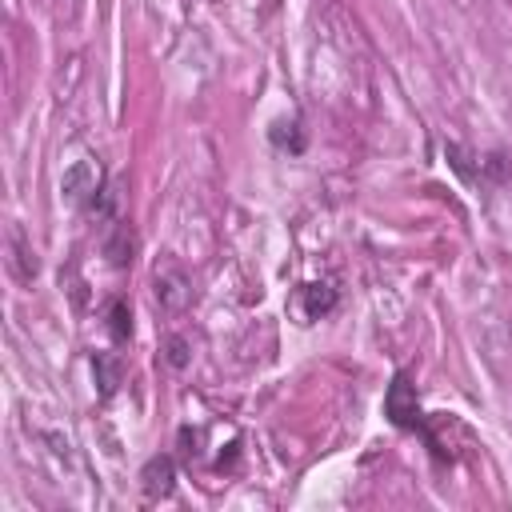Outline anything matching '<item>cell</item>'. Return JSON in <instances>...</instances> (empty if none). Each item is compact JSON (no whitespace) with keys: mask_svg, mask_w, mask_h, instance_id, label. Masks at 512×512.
I'll return each mask as SVG.
<instances>
[{"mask_svg":"<svg viewBox=\"0 0 512 512\" xmlns=\"http://www.w3.org/2000/svg\"><path fill=\"white\" fill-rule=\"evenodd\" d=\"M60 192H64V200L76 204V208H96V200H100V192H104V168H100L96 160H76V164L64 172Z\"/></svg>","mask_w":512,"mask_h":512,"instance_id":"6da1fadb","label":"cell"},{"mask_svg":"<svg viewBox=\"0 0 512 512\" xmlns=\"http://www.w3.org/2000/svg\"><path fill=\"white\" fill-rule=\"evenodd\" d=\"M384 412L396 428H420L424 416H420V400H416V384L408 380V372H396L388 392H384Z\"/></svg>","mask_w":512,"mask_h":512,"instance_id":"7a4b0ae2","label":"cell"},{"mask_svg":"<svg viewBox=\"0 0 512 512\" xmlns=\"http://www.w3.org/2000/svg\"><path fill=\"white\" fill-rule=\"evenodd\" d=\"M152 284H156V300L168 308V312H176V308H184L188 304V296H192V284H188V276H184V268L180 264H160L156 268V276H152Z\"/></svg>","mask_w":512,"mask_h":512,"instance_id":"3957f363","label":"cell"},{"mask_svg":"<svg viewBox=\"0 0 512 512\" xmlns=\"http://www.w3.org/2000/svg\"><path fill=\"white\" fill-rule=\"evenodd\" d=\"M172 480H176V464L172 456H152L140 472V484H144V496L148 500H164L172 492Z\"/></svg>","mask_w":512,"mask_h":512,"instance_id":"277c9868","label":"cell"},{"mask_svg":"<svg viewBox=\"0 0 512 512\" xmlns=\"http://www.w3.org/2000/svg\"><path fill=\"white\" fill-rule=\"evenodd\" d=\"M296 304H300V316L304 320H316V316H324L336 304V292L328 284H300L296 288Z\"/></svg>","mask_w":512,"mask_h":512,"instance_id":"5b68a950","label":"cell"},{"mask_svg":"<svg viewBox=\"0 0 512 512\" xmlns=\"http://www.w3.org/2000/svg\"><path fill=\"white\" fill-rule=\"evenodd\" d=\"M8 264H12V272H16V280H32L36 276V252L24 244V232L12 224L8 228Z\"/></svg>","mask_w":512,"mask_h":512,"instance_id":"8992f818","label":"cell"},{"mask_svg":"<svg viewBox=\"0 0 512 512\" xmlns=\"http://www.w3.org/2000/svg\"><path fill=\"white\" fill-rule=\"evenodd\" d=\"M104 252H108V260H112L116 268H124V264H132V252H136V240H132V232H128V224H116V228H112V236H108V244H104Z\"/></svg>","mask_w":512,"mask_h":512,"instance_id":"52a82bcc","label":"cell"},{"mask_svg":"<svg viewBox=\"0 0 512 512\" xmlns=\"http://www.w3.org/2000/svg\"><path fill=\"white\" fill-rule=\"evenodd\" d=\"M108 332L116 340H128L132 336V312L124 308V300H108Z\"/></svg>","mask_w":512,"mask_h":512,"instance_id":"ba28073f","label":"cell"},{"mask_svg":"<svg viewBox=\"0 0 512 512\" xmlns=\"http://www.w3.org/2000/svg\"><path fill=\"white\" fill-rule=\"evenodd\" d=\"M92 368L100 372V392L108 396V392L120 384V364H116V360H108V356H96V360H92Z\"/></svg>","mask_w":512,"mask_h":512,"instance_id":"9c48e42d","label":"cell"},{"mask_svg":"<svg viewBox=\"0 0 512 512\" xmlns=\"http://www.w3.org/2000/svg\"><path fill=\"white\" fill-rule=\"evenodd\" d=\"M168 360H172L176 368H184V360H188V356H184V340H180V336H172V340H168Z\"/></svg>","mask_w":512,"mask_h":512,"instance_id":"30bf717a","label":"cell"}]
</instances>
